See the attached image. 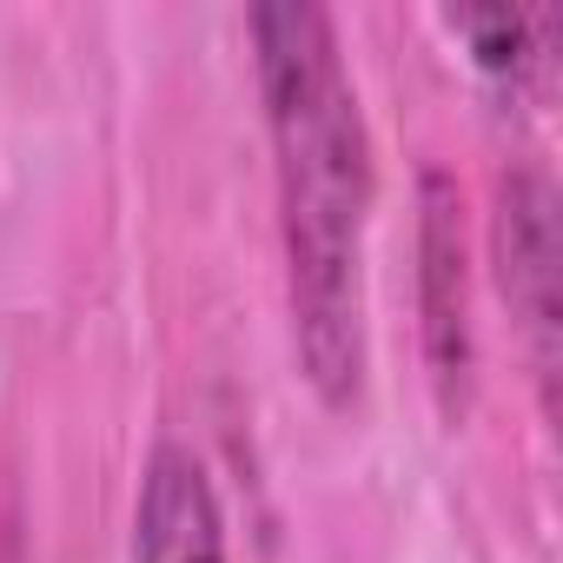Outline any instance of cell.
<instances>
[{
	"label": "cell",
	"instance_id": "6da1fadb",
	"mask_svg": "<svg viewBox=\"0 0 563 563\" xmlns=\"http://www.w3.org/2000/svg\"><path fill=\"white\" fill-rule=\"evenodd\" d=\"M245 34L272 146V206L299 378L332 418H358L372 391V120L339 21L319 0H265L245 14Z\"/></svg>",
	"mask_w": 563,
	"mask_h": 563
},
{
	"label": "cell",
	"instance_id": "7a4b0ae2",
	"mask_svg": "<svg viewBox=\"0 0 563 563\" xmlns=\"http://www.w3.org/2000/svg\"><path fill=\"white\" fill-rule=\"evenodd\" d=\"M418 345H424V372L431 391L444 405V418H457L471 405V378H477V319H471V206L457 173L424 166L418 173Z\"/></svg>",
	"mask_w": 563,
	"mask_h": 563
},
{
	"label": "cell",
	"instance_id": "3957f363",
	"mask_svg": "<svg viewBox=\"0 0 563 563\" xmlns=\"http://www.w3.org/2000/svg\"><path fill=\"white\" fill-rule=\"evenodd\" d=\"M490 272H497V299L510 306L530 378L543 385V411L556 398V278H563V239H556V186L543 166H510L497 179L490 206Z\"/></svg>",
	"mask_w": 563,
	"mask_h": 563
},
{
	"label": "cell",
	"instance_id": "277c9868",
	"mask_svg": "<svg viewBox=\"0 0 563 563\" xmlns=\"http://www.w3.org/2000/svg\"><path fill=\"white\" fill-rule=\"evenodd\" d=\"M133 563H232L212 471L186 438H159L146 451V464H140Z\"/></svg>",
	"mask_w": 563,
	"mask_h": 563
},
{
	"label": "cell",
	"instance_id": "5b68a950",
	"mask_svg": "<svg viewBox=\"0 0 563 563\" xmlns=\"http://www.w3.org/2000/svg\"><path fill=\"white\" fill-rule=\"evenodd\" d=\"M444 27L471 47V67L510 93H523L550 67V8H444Z\"/></svg>",
	"mask_w": 563,
	"mask_h": 563
}]
</instances>
